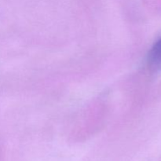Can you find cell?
<instances>
[{
  "mask_svg": "<svg viewBox=\"0 0 161 161\" xmlns=\"http://www.w3.org/2000/svg\"><path fill=\"white\" fill-rule=\"evenodd\" d=\"M149 63L153 69H161V39L151 49L149 54Z\"/></svg>",
  "mask_w": 161,
  "mask_h": 161,
  "instance_id": "obj_1",
  "label": "cell"
}]
</instances>
